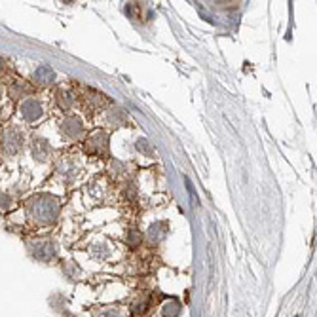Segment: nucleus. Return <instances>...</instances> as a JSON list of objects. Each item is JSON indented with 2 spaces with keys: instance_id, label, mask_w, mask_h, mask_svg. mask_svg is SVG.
<instances>
[{
  "instance_id": "nucleus-1",
  "label": "nucleus",
  "mask_w": 317,
  "mask_h": 317,
  "mask_svg": "<svg viewBox=\"0 0 317 317\" xmlns=\"http://www.w3.org/2000/svg\"><path fill=\"white\" fill-rule=\"evenodd\" d=\"M36 78L40 82H52L54 72H52V68L50 67H38L36 68Z\"/></svg>"
},
{
  "instance_id": "nucleus-2",
  "label": "nucleus",
  "mask_w": 317,
  "mask_h": 317,
  "mask_svg": "<svg viewBox=\"0 0 317 317\" xmlns=\"http://www.w3.org/2000/svg\"><path fill=\"white\" fill-rule=\"evenodd\" d=\"M105 317H114V315H105Z\"/></svg>"
}]
</instances>
